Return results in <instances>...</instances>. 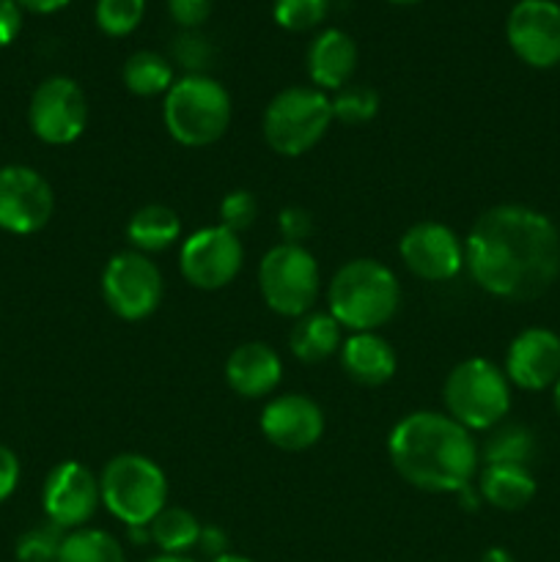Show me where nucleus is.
I'll return each instance as SVG.
<instances>
[{"mask_svg": "<svg viewBox=\"0 0 560 562\" xmlns=\"http://www.w3.org/2000/svg\"><path fill=\"white\" fill-rule=\"evenodd\" d=\"M327 305L329 316L349 333H373L399 313L401 285L382 261L355 258L329 280Z\"/></svg>", "mask_w": 560, "mask_h": 562, "instance_id": "obj_3", "label": "nucleus"}, {"mask_svg": "<svg viewBox=\"0 0 560 562\" xmlns=\"http://www.w3.org/2000/svg\"><path fill=\"white\" fill-rule=\"evenodd\" d=\"M357 69V44L349 33L329 27L307 47V75L318 91H340Z\"/></svg>", "mask_w": 560, "mask_h": 562, "instance_id": "obj_19", "label": "nucleus"}, {"mask_svg": "<svg viewBox=\"0 0 560 562\" xmlns=\"http://www.w3.org/2000/svg\"><path fill=\"white\" fill-rule=\"evenodd\" d=\"M181 236V220L173 209L163 203H148L137 209L126 223V239L132 241L137 252H163L170 245H176Z\"/></svg>", "mask_w": 560, "mask_h": 562, "instance_id": "obj_23", "label": "nucleus"}, {"mask_svg": "<svg viewBox=\"0 0 560 562\" xmlns=\"http://www.w3.org/2000/svg\"><path fill=\"white\" fill-rule=\"evenodd\" d=\"M505 376L516 387L538 390L552 387L560 379V338L552 329L530 327L516 335L505 355Z\"/></svg>", "mask_w": 560, "mask_h": 562, "instance_id": "obj_17", "label": "nucleus"}, {"mask_svg": "<svg viewBox=\"0 0 560 562\" xmlns=\"http://www.w3.org/2000/svg\"><path fill=\"white\" fill-rule=\"evenodd\" d=\"M283 379V362L267 344H242L225 362V382L242 398H267Z\"/></svg>", "mask_w": 560, "mask_h": 562, "instance_id": "obj_18", "label": "nucleus"}, {"mask_svg": "<svg viewBox=\"0 0 560 562\" xmlns=\"http://www.w3.org/2000/svg\"><path fill=\"white\" fill-rule=\"evenodd\" d=\"M338 355L346 376L355 379L362 387H379L390 382L395 373L393 346L377 333H351Z\"/></svg>", "mask_w": 560, "mask_h": 562, "instance_id": "obj_20", "label": "nucleus"}, {"mask_svg": "<svg viewBox=\"0 0 560 562\" xmlns=\"http://www.w3.org/2000/svg\"><path fill=\"white\" fill-rule=\"evenodd\" d=\"M333 121L327 93L313 86H291L275 93L264 110V140L280 157H302L322 143Z\"/></svg>", "mask_w": 560, "mask_h": 562, "instance_id": "obj_7", "label": "nucleus"}, {"mask_svg": "<svg viewBox=\"0 0 560 562\" xmlns=\"http://www.w3.org/2000/svg\"><path fill=\"white\" fill-rule=\"evenodd\" d=\"M27 124L47 146H69L88 126L86 91L71 77H47L33 91Z\"/></svg>", "mask_w": 560, "mask_h": 562, "instance_id": "obj_10", "label": "nucleus"}, {"mask_svg": "<svg viewBox=\"0 0 560 562\" xmlns=\"http://www.w3.org/2000/svg\"><path fill=\"white\" fill-rule=\"evenodd\" d=\"M146 562H192V560H187L184 554H159V558H152Z\"/></svg>", "mask_w": 560, "mask_h": 562, "instance_id": "obj_41", "label": "nucleus"}, {"mask_svg": "<svg viewBox=\"0 0 560 562\" xmlns=\"http://www.w3.org/2000/svg\"><path fill=\"white\" fill-rule=\"evenodd\" d=\"M464 267L486 294L536 300L560 274V234L547 214L503 203L475 220L464 241Z\"/></svg>", "mask_w": 560, "mask_h": 562, "instance_id": "obj_1", "label": "nucleus"}, {"mask_svg": "<svg viewBox=\"0 0 560 562\" xmlns=\"http://www.w3.org/2000/svg\"><path fill=\"white\" fill-rule=\"evenodd\" d=\"M329 102H333V119L349 126L366 124L379 113V93L368 86H344Z\"/></svg>", "mask_w": 560, "mask_h": 562, "instance_id": "obj_29", "label": "nucleus"}, {"mask_svg": "<svg viewBox=\"0 0 560 562\" xmlns=\"http://www.w3.org/2000/svg\"><path fill=\"white\" fill-rule=\"evenodd\" d=\"M64 538L66 532L55 527L53 521H47V525L31 527L27 532H22L14 554L20 562H58Z\"/></svg>", "mask_w": 560, "mask_h": 562, "instance_id": "obj_30", "label": "nucleus"}, {"mask_svg": "<svg viewBox=\"0 0 560 562\" xmlns=\"http://www.w3.org/2000/svg\"><path fill=\"white\" fill-rule=\"evenodd\" d=\"M329 0H275L272 16L283 31L302 33L322 25L327 16Z\"/></svg>", "mask_w": 560, "mask_h": 562, "instance_id": "obj_31", "label": "nucleus"}, {"mask_svg": "<svg viewBox=\"0 0 560 562\" xmlns=\"http://www.w3.org/2000/svg\"><path fill=\"white\" fill-rule=\"evenodd\" d=\"M55 212L49 181L27 165L0 168V228L27 236L42 231Z\"/></svg>", "mask_w": 560, "mask_h": 562, "instance_id": "obj_12", "label": "nucleus"}, {"mask_svg": "<svg viewBox=\"0 0 560 562\" xmlns=\"http://www.w3.org/2000/svg\"><path fill=\"white\" fill-rule=\"evenodd\" d=\"M289 346L296 360L313 366V362L338 355L344 346V327L329 313H305L291 327Z\"/></svg>", "mask_w": 560, "mask_h": 562, "instance_id": "obj_22", "label": "nucleus"}, {"mask_svg": "<svg viewBox=\"0 0 560 562\" xmlns=\"http://www.w3.org/2000/svg\"><path fill=\"white\" fill-rule=\"evenodd\" d=\"M261 431L275 448L285 450V453H300V450L313 448L322 439L324 412L307 395H278L264 406Z\"/></svg>", "mask_w": 560, "mask_h": 562, "instance_id": "obj_16", "label": "nucleus"}, {"mask_svg": "<svg viewBox=\"0 0 560 562\" xmlns=\"http://www.w3.org/2000/svg\"><path fill=\"white\" fill-rule=\"evenodd\" d=\"M505 36L522 64L552 69L560 64V5L555 0H516Z\"/></svg>", "mask_w": 560, "mask_h": 562, "instance_id": "obj_13", "label": "nucleus"}, {"mask_svg": "<svg viewBox=\"0 0 560 562\" xmlns=\"http://www.w3.org/2000/svg\"><path fill=\"white\" fill-rule=\"evenodd\" d=\"M201 521L184 508H168L165 505L157 514V519L148 525L152 541L157 543L163 554H184L201 541Z\"/></svg>", "mask_w": 560, "mask_h": 562, "instance_id": "obj_25", "label": "nucleus"}, {"mask_svg": "<svg viewBox=\"0 0 560 562\" xmlns=\"http://www.w3.org/2000/svg\"><path fill=\"white\" fill-rule=\"evenodd\" d=\"M483 503L497 510H522L536 497V481L530 467L516 464H486L478 481Z\"/></svg>", "mask_w": 560, "mask_h": 562, "instance_id": "obj_21", "label": "nucleus"}, {"mask_svg": "<svg viewBox=\"0 0 560 562\" xmlns=\"http://www.w3.org/2000/svg\"><path fill=\"white\" fill-rule=\"evenodd\" d=\"M388 3H395V5H412V3H421V0H388Z\"/></svg>", "mask_w": 560, "mask_h": 562, "instance_id": "obj_44", "label": "nucleus"}, {"mask_svg": "<svg viewBox=\"0 0 560 562\" xmlns=\"http://www.w3.org/2000/svg\"><path fill=\"white\" fill-rule=\"evenodd\" d=\"M231 97L206 75H187L165 93L163 121L176 143L203 148L217 143L231 124Z\"/></svg>", "mask_w": 560, "mask_h": 562, "instance_id": "obj_4", "label": "nucleus"}, {"mask_svg": "<svg viewBox=\"0 0 560 562\" xmlns=\"http://www.w3.org/2000/svg\"><path fill=\"white\" fill-rule=\"evenodd\" d=\"M102 503L121 525L148 527L168 505V481L157 461L141 453H121L99 475Z\"/></svg>", "mask_w": 560, "mask_h": 562, "instance_id": "obj_5", "label": "nucleus"}, {"mask_svg": "<svg viewBox=\"0 0 560 562\" xmlns=\"http://www.w3.org/2000/svg\"><path fill=\"white\" fill-rule=\"evenodd\" d=\"M536 456V439L525 426H494L483 445V464H516L530 467Z\"/></svg>", "mask_w": 560, "mask_h": 562, "instance_id": "obj_27", "label": "nucleus"}, {"mask_svg": "<svg viewBox=\"0 0 560 562\" xmlns=\"http://www.w3.org/2000/svg\"><path fill=\"white\" fill-rule=\"evenodd\" d=\"M481 562H516V560H514V554L505 552V549L492 547L481 554Z\"/></svg>", "mask_w": 560, "mask_h": 562, "instance_id": "obj_40", "label": "nucleus"}, {"mask_svg": "<svg viewBox=\"0 0 560 562\" xmlns=\"http://www.w3.org/2000/svg\"><path fill=\"white\" fill-rule=\"evenodd\" d=\"M22 31V9L14 0H0V47H9Z\"/></svg>", "mask_w": 560, "mask_h": 562, "instance_id": "obj_37", "label": "nucleus"}, {"mask_svg": "<svg viewBox=\"0 0 560 562\" xmlns=\"http://www.w3.org/2000/svg\"><path fill=\"white\" fill-rule=\"evenodd\" d=\"M102 503L99 477L80 461H64L53 467L42 488V505L47 521L60 527L64 532L80 530L91 521Z\"/></svg>", "mask_w": 560, "mask_h": 562, "instance_id": "obj_14", "label": "nucleus"}, {"mask_svg": "<svg viewBox=\"0 0 560 562\" xmlns=\"http://www.w3.org/2000/svg\"><path fill=\"white\" fill-rule=\"evenodd\" d=\"M245 250L239 234L225 225H209L187 236L179 252V269L190 285L201 291L225 289L239 274Z\"/></svg>", "mask_w": 560, "mask_h": 562, "instance_id": "obj_11", "label": "nucleus"}, {"mask_svg": "<svg viewBox=\"0 0 560 562\" xmlns=\"http://www.w3.org/2000/svg\"><path fill=\"white\" fill-rule=\"evenodd\" d=\"M102 294L115 316L124 322H141L163 302V274L143 252H119L102 272Z\"/></svg>", "mask_w": 560, "mask_h": 562, "instance_id": "obj_9", "label": "nucleus"}, {"mask_svg": "<svg viewBox=\"0 0 560 562\" xmlns=\"http://www.w3.org/2000/svg\"><path fill=\"white\" fill-rule=\"evenodd\" d=\"M146 14V0H97L93 20L108 36H130Z\"/></svg>", "mask_w": 560, "mask_h": 562, "instance_id": "obj_28", "label": "nucleus"}, {"mask_svg": "<svg viewBox=\"0 0 560 562\" xmlns=\"http://www.w3.org/2000/svg\"><path fill=\"white\" fill-rule=\"evenodd\" d=\"M58 562H126V554L110 532L80 527L66 532Z\"/></svg>", "mask_w": 560, "mask_h": 562, "instance_id": "obj_26", "label": "nucleus"}, {"mask_svg": "<svg viewBox=\"0 0 560 562\" xmlns=\"http://www.w3.org/2000/svg\"><path fill=\"white\" fill-rule=\"evenodd\" d=\"M555 409H558V415H560V379L555 382Z\"/></svg>", "mask_w": 560, "mask_h": 562, "instance_id": "obj_43", "label": "nucleus"}, {"mask_svg": "<svg viewBox=\"0 0 560 562\" xmlns=\"http://www.w3.org/2000/svg\"><path fill=\"white\" fill-rule=\"evenodd\" d=\"M212 562H253V560L242 558V554H231V552H225V554H220V558H214Z\"/></svg>", "mask_w": 560, "mask_h": 562, "instance_id": "obj_42", "label": "nucleus"}, {"mask_svg": "<svg viewBox=\"0 0 560 562\" xmlns=\"http://www.w3.org/2000/svg\"><path fill=\"white\" fill-rule=\"evenodd\" d=\"M198 547H201L203 552L214 560V558H220V554L228 552V538H225V532L220 530V527H203Z\"/></svg>", "mask_w": 560, "mask_h": 562, "instance_id": "obj_38", "label": "nucleus"}, {"mask_svg": "<svg viewBox=\"0 0 560 562\" xmlns=\"http://www.w3.org/2000/svg\"><path fill=\"white\" fill-rule=\"evenodd\" d=\"M258 291L272 313L302 318L322 291L318 263L302 245H275L258 267Z\"/></svg>", "mask_w": 560, "mask_h": 562, "instance_id": "obj_8", "label": "nucleus"}, {"mask_svg": "<svg viewBox=\"0 0 560 562\" xmlns=\"http://www.w3.org/2000/svg\"><path fill=\"white\" fill-rule=\"evenodd\" d=\"M176 58L187 66V69H201L209 60V44L206 38L198 36L195 31H184L176 38Z\"/></svg>", "mask_w": 560, "mask_h": 562, "instance_id": "obj_35", "label": "nucleus"}, {"mask_svg": "<svg viewBox=\"0 0 560 562\" xmlns=\"http://www.w3.org/2000/svg\"><path fill=\"white\" fill-rule=\"evenodd\" d=\"M168 11L176 25L184 31H195L212 14V0H168Z\"/></svg>", "mask_w": 560, "mask_h": 562, "instance_id": "obj_34", "label": "nucleus"}, {"mask_svg": "<svg viewBox=\"0 0 560 562\" xmlns=\"http://www.w3.org/2000/svg\"><path fill=\"white\" fill-rule=\"evenodd\" d=\"M121 77H124L126 91H132L135 97H159V93H168L176 82L170 60L154 49H141V53L130 55Z\"/></svg>", "mask_w": 560, "mask_h": 562, "instance_id": "obj_24", "label": "nucleus"}, {"mask_svg": "<svg viewBox=\"0 0 560 562\" xmlns=\"http://www.w3.org/2000/svg\"><path fill=\"white\" fill-rule=\"evenodd\" d=\"M395 472L432 494H459L478 470V445L464 426L439 412H412L388 437Z\"/></svg>", "mask_w": 560, "mask_h": 562, "instance_id": "obj_2", "label": "nucleus"}, {"mask_svg": "<svg viewBox=\"0 0 560 562\" xmlns=\"http://www.w3.org/2000/svg\"><path fill=\"white\" fill-rule=\"evenodd\" d=\"M20 9L33 11V14H55V11L66 9L71 0H14Z\"/></svg>", "mask_w": 560, "mask_h": 562, "instance_id": "obj_39", "label": "nucleus"}, {"mask_svg": "<svg viewBox=\"0 0 560 562\" xmlns=\"http://www.w3.org/2000/svg\"><path fill=\"white\" fill-rule=\"evenodd\" d=\"M278 228L285 245H302V241L313 234V217L305 212V209L289 206L280 212Z\"/></svg>", "mask_w": 560, "mask_h": 562, "instance_id": "obj_33", "label": "nucleus"}, {"mask_svg": "<svg viewBox=\"0 0 560 562\" xmlns=\"http://www.w3.org/2000/svg\"><path fill=\"white\" fill-rule=\"evenodd\" d=\"M401 261L426 283H448L464 269V241L443 223H417L401 236Z\"/></svg>", "mask_w": 560, "mask_h": 562, "instance_id": "obj_15", "label": "nucleus"}, {"mask_svg": "<svg viewBox=\"0 0 560 562\" xmlns=\"http://www.w3.org/2000/svg\"><path fill=\"white\" fill-rule=\"evenodd\" d=\"M16 483H20V459L14 450L0 445V503L16 492Z\"/></svg>", "mask_w": 560, "mask_h": 562, "instance_id": "obj_36", "label": "nucleus"}, {"mask_svg": "<svg viewBox=\"0 0 560 562\" xmlns=\"http://www.w3.org/2000/svg\"><path fill=\"white\" fill-rule=\"evenodd\" d=\"M443 398L448 417L467 431H492L511 409V384L492 360L472 357L448 373Z\"/></svg>", "mask_w": 560, "mask_h": 562, "instance_id": "obj_6", "label": "nucleus"}, {"mask_svg": "<svg viewBox=\"0 0 560 562\" xmlns=\"http://www.w3.org/2000/svg\"><path fill=\"white\" fill-rule=\"evenodd\" d=\"M258 217V201L253 192L247 190H234L223 198L220 203V225H225L228 231L239 234L247 231Z\"/></svg>", "mask_w": 560, "mask_h": 562, "instance_id": "obj_32", "label": "nucleus"}]
</instances>
